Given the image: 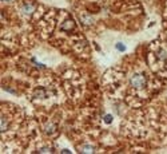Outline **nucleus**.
I'll list each match as a JSON object with an SVG mask.
<instances>
[{
	"instance_id": "obj_1",
	"label": "nucleus",
	"mask_w": 167,
	"mask_h": 154,
	"mask_svg": "<svg viewBox=\"0 0 167 154\" xmlns=\"http://www.w3.org/2000/svg\"><path fill=\"white\" fill-rule=\"evenodd\" d=\"M146 83H147V79L143 74H135L130 79V85H131L134 89H143V87L146 86Z\"/></svg>"
},
{
	"instance_id": "obj_13",
	"label": "nucleus",
	"mask_w": 167,
	"mask_h": 154,
	"mask_svg": "<svg viewBox=\"0 0 167 154\" xmlns=\"http://www.w3.org/2000/svg\"><path fill=\"white\" fill-rule=\"evenodd\" d=\"M62 153H71L70 150H67V149H64V150H62Z\"/></svg>"
},
{
	"instance_id": "obj_9",
	"label": "nucleus",
	"mask_w": 167,
	"mask_h": 154,
	"mask_svg": "<svg viewBox=\"0 0 167 154\" xmlns=\"http://www.w3.org/2000/svg\"><path fill=\"white\" fill-rule=\"evenodd\" d=\"M158 58H159V59H162V60H166L167 59V52H166L165 50H159Z\"/></svg>"
},
{
	"instance_id": "obj_14",
	"label": "nucleus",
	"mask_w": 167,
	"mask_h": 154,
	"mask_svg": "<svg viewBox=\"0 0 167 154\" xmlns=\"http://www.w3.org/2000/svg\"><path fill=\"white\" fill-rule=\"evenodd\" d=\"M3 2H11V0H3Z\"/></svg>"
},
{
	"instance_id": "obj_12",
	"label": "nucleus",
	"mask_w": 167,
	"mask_h": 154,
	"mask_svg": "<svg viewBox=\"0 0 167 154\" xmlns=\"http://www.w3.org/2000/svg\"><path fill=\"white\" fill-rule=\"evenodd\" d=\"M116 50H119V51H124V50H126V46L123 44V43H118V44H116Z\"/></svg>"
},
{
	"instance_id": "obj_5",
	"label": "nucleus",
	"mask_w": 167,
	"mask_h": 154,
	"mask_svg": "<svg viewBox=\"0 0 167 154\" xmlns=\"http://www.w3.org/2000/svg\"><path fill=\"white\" fill-rule=\"evenodd\" d=\"M74 27H75V23H74L71 19L66 20L64 23L62 24V30L63 31H71V30H74Z\"/></svg>"
},
{
	"instance_id": "obj_10",
	"label": "nucleus",
	"mask_w": 167,
	"mask_h": 154,
	"mask_svg": "<svg viewBox=\"0 0 167 154\" xmlns=\"http://www.w3.org/2000/svg\"><path fill=\"white\" fill-rule=\"evenodd\" d=\"M52 152H54V149H51V148H48V146H46V148L39 149L36 153H52Z\"/></svg>"
},
{
	"instance_id": "obj_4",
	"label": "nucleus",
	"mask_w": 167,
	"mask_h": 154,
	"mask_svg": "<svg viewBox=\"0 0 167 154\" xmlns=\"http://www.w3.org/2000/svg\"><path fill=\"white\" fill-rule=\"evenodd\" d=\"M55 131H56V125L55 123H47L46 126H44V133L47 135H52Z\"/></svg>"
},
{
	"instance_id": "obj_3",
	"label": "nucleus",
	"mask_w": 167,
	"mask_h": 154,
	"mask_svg": "<svg viewBox=\"0 0 167 154\" xmlns=\"http://www.w3.org/2000/svg\"><path fill=\"white\" fill-rule=\"evenodd\" d=\"M33 97L38 98V99H44V98L48 97V93L44 89H36L33 91Z\"/></svg>"
},
{
	"instance_id": "obj_7",
	"label": "nucleus",
	"mask_w": 167,
	"mask_h": 154,
	"mask_svg": "<svg viewBox=\"0 0 167 154\" xmlns=\"http://www.w3.org/2000/svg\"><path fill=\"white\" fill-rule=\"evenodd\" d=\"M79 152L80 153H95V148L91 145H83L79 148Z\"/></svg>"
},
{
	"instance_id": "obj_2",
	"label": "nucleus",
	"mask_w": 167,
	"mask_h": 154,
	"mask_svg": "<svg viewBox=\"0 0 167 154\" xmlns=\"http://www.w3.org/2000/svg\"><path fill=\"white\" fill-rule=\"evenodd\" d=\"M33 11H35V6H33L32 3H25V4L21 6V12H23L24 15H31Z\"/></svg>"
},
{
	"instance_id": "obj_6",
	"label": "nucleus",
	"mask_w": 167,
	"mask_h": 154,
	"mask_svg": "<svg viewBox=\"0 0 167 154\" xmlns=\"http://www.w3.org/2000/svg\"><path fill=\"white\" fill-rule=\"evenodd\" d=\"M80 20H82V23H83L84 25H91L92 23H94V19H92V16L87 15V13H83V15L80 16Z\"/></svg>"
},
{
	"instance_id": "obj_8",
	"label": "nucleus",
	"mask_w": 167,
	"mask_h": 154,
	"mask_svg": "<svg viewBox=\"0 0 167 154\" xmlns=\"http://www.w3.org/2000/svg\"><path fill=\"white\" fill-rule=\"evenodd\" d=\"M8 129V119L6 118V117H3L2 118V131H6Z\"/></svg>"
},
{
	"instance_id": "obj_11",
	"label": "nucleus",
	"mask_w": 167,
	"mask_h": 154,
	"mask_svg": "<svg viewBox=\"0 0 167 154\" xmlns=\"http://www.w3.org/2000/svg\"><path fill=\"white\" fill-rule=\"evenodd\" d=\"M104 122L106 123H111V122H112V115H110V114L104 115Z\"/></svg>"
}]
</instances>
